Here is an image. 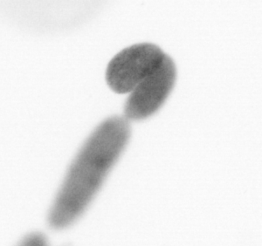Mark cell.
<instances>
[{
  "label": "cell",
  "instance_id": "obj_1",
  "mask_svg": "<svg viewBox=\"0 0 262 246\" xmlns=\"http://www.w3.org/2000/svg\"><path fill=\"white\" fill-rule=\"evenodd\" d=\"M129 137V123L121 116L107 118L93 131L69 167L51 208V228H67L81 217L119 159Z\"/></svg>",
  "mask_w": 262,
  "mask_h": 246
},
{
  "label": "cell",
  "instance_id": "obj_2",
  "mask_svg": "<svg viewBox=\"0 0 262 246\" xmlns=\"http://www.w3.org/2000/svg\"><path fill=\"white\" fill-rule=\"evenodd\" d=\"M165 54L151 43L133 44L123 49L107 65V85L116 94H129L159 65Z\"/></svg>",
  "mask_w": 262,
  "mask_h": 246
},
{
  "label": "cell",
  "instance_id": "obj_3",
  "mask_svg": "<svg viewBox=\"0 0 262 246\" xmlns=\"http://www.w3.org/2000/svg\"><path fill=\"white\" fill-rule=\"evenodd\" d=\"M176 78L175 63L165 54L159 65L129 93L124 105L125 118L141 121L154 115L172 91Z\"/></svg>",
  "mask_w": 262,
  "mask_h": 246
},
{
  "label": "cell",
  "instance_id": "obj_4",
  "mask_svg": "<svg viewBox=\"0 0 262 246\" xmlns=\"http://www.w3.org/2000/svg\"><path fill=\"white\" fill-rule=\"evenodd\" d=\"M46 243H47V240L45 237L39 233L29 235L23 241V244L25 245H45Z\"/></svg>",
  "mask_w": 262,
  "mask_h": 246
}]
</instances>
